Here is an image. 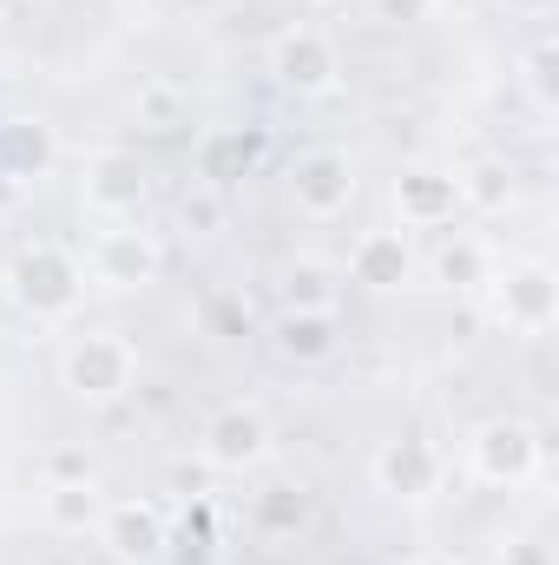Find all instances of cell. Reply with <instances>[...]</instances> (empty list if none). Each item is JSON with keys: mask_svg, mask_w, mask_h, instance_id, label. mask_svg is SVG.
<instances>
[{"mask_svg": "<svg viewBox=\"0 0 559 565\" xmlns=\"http://www.w3.org/2000/svg\"><path fill=\"white\" fill-rule=\"evenodd\" d=\"M271 79L283 93H296V99H329L342 86V46L323 26L296 20V26H283L271 40Z\"/></svg>", "mask_w": 559, "mask_h": 565, "instance_id": "277c9868", "label": "cell"}, {"mask_svg": "<svg viewBox=\"0 0 559 565\" xmlns=\"http://www.w3.org/2000/svg\"><path fill=\"white\" fill-rule=\"evenodd\" d=\"M553 66H559V46L553 40H540V46L527 53V93H534L540 113H553Z\"/></svg>", "mask_w": 559, "mask_h": 565, "instance_id": "cb8c5ba5", "label": "cell"}, {"mask_svg": "<svg viewBox=\"0 0 559 565\" xmlns=\"http://www.w3.org/2000/svg\"><path fill=\"white\" fill-rule=\"evenodd\" d=\"M7 158H13V171H46V158H53V132L33 119V126H7Z\"/></svg>", "mask_w": 559, "mask_h": 565, "instance_id": "7402d4cb", "label": "cell"}, {"mask_svg": "<svg viewBox=\"0 0 559 565\" xmlns=\"http://www.w3.org/2000/svg\"><path fill=\"white\" fill-rule=\"evenodd\" d=\"M99 546H106V559L113 565H158L171 559V520H165V507L158 500H106V513H99V533H93Z\"/></svg>", "mask_w": 559, "mask_h": 565, "instance_id": "9c48e42d", "label": "cell"}, {"mask_svg": "<svg viewBox=\"0 0 559 565\" xmlns=\"http://www.w3.org/2000/svg\"><path fill=\"white\" fill-rule=\"evenodd\" d=\"M487 289H494V322L514 335H547L559 322V277L540 257L514 264L507 277H487Z\"/></svg>", "mask_w": 559, "mask_h": 565, "instance_id": "ba28073f", "label": "cell"}, {"mask_svg": "<svg viewBox=\"0 0 559 565\" xmlns=\"http://www.w3.org/2000/svg\"><path fill=\"white\" fill-rule=\"evenodd\" d=\"M494 565H553V553H547L540 540H507V546L494 553Z\"/></svg>", "mask_w": 559, "mask_h": 565, "instance_id": "4316f807", "label": "cell"}, {"mask_svg": "<svg viewBox=\"0 0 559 565\" xmlns=\"http://www.w3.org/2000/svg\"><path fill=\"white\" fill-rule=\"evenodd\" d=\"M93 467H86V454L80 447H60V454H46V480H86Z\"/></svg>", "mask_w": 559, "mask_h": 565, "instance_id": "83f0119b", "label": "cell"}, {"mask_svg": "<svg viewBox=\"0 0 559 565\" xmlns=\"http://www.w3.org/2000/svg\"><path fill=\"white\" fill-rule=\"evenodd\" d=\"M271 349L296 369H316L342 349V322H336V309H283L271 322Z\"/></svg>", "mask_w": 559, "mask_h": 565, "instance_id": "5bb4252c", "label": "cell"}, {"mask_svg": "<svg viewBox=\"0 0 559 565\" xmlns=\"http://www.w3.org/2000/svg\"><path fill=\"white\" fill-rule=\"evenodd\" d=\"M441 0H376V20H395V26H415V20H434Z\"/></svg>", "mask_w": 559, "mask_h": 565, "instance_id": "484cf974", "label": "cell"}, {"mask_svg": "<svg viewBox=\"0 0 559 565\" xmlns=\"http://www.w3.org/2000/svg\"><path fill=\"white\" fill-rule=\"evenodd\" d=\"M421 270L415 244H409V231H362L356 237V250H349V277L362 282V289H409Z\"/></svg>", "mask_w": 559, "mask_h": 565, "instance_id": "4fadbf2b", "label": "cell"}, {"mask_svg": "<svg viewBox=\"0 0 559 565\" xmlns=\"http://www.w3.org/2000/svg\"><path fill=\"white\" fill-rule=\"evenodd\" d=\"M487 277H494V257H487L481 237H447V244L434 250V282H441V289L467 296V289H487Z\"/></svg>", "mask_w": 559, "mask_h": 565, "instance_id": "e0dca14e", "label": "cell"}, {"mask_svg": "<svg viewBox=\"0 0 559 565\" xmlns=\"http://www.w3.org/2000/svg\"><path fill=\"white\" fill-rule=\"evenodd\" d=\"M289 204H296L303 217H316V224L342 217V211L356 204V158L336 151V145L296 151V164H289Z\"/></svg>", "mask_w": 559, "mask_h": 565, "instance_id": "30bf717a", "label": "cell"}, {"mask_svg": "<svg viewBox=\"0 0 559 565\" xmlns=\"http://www.w3.org/2000/svg\"><path fill=\"white\" fill-rule=\"evenodd\" d=\"M540 454H547L540 427L520 415H494L467 434V473L481 487H527L540 473Z\"/></svg>", "mask_w": 559, "mask_h": 565, "instance_id": "3957f363", "label": "cell"}, {"mask_svg": "<svg viewBox=\"0 0 559 565\" xmlns=\"http://www.w3.org/2000/svg\"><path fill=\"white\" fill-rule=\"evenodd\" d=\"M316 7H336V0H316Z\"/></svg>", "mask_w": 559, "mask_h": 565, "instance_id": "1f68e13d", "label": "cell"}, {"mask_svg": "<svg viewBox=\"0 0 559 565\" xmlns=\"http://www.w3.org/2000/svg\"><path fill=\"white\" fill-rule=\"evenodd\" d=\"M271 447H277V434H271V415L257 402H224L198 427V454L218 473H251V467L271 460Z\"/></svg>", "mask_w": 559, "mask_h": 565, "instance_id": "5b68a950", "label": "cell"}, {"mask_svg": "<svg viewBox=\"0 0 559 565\" xmlns=\"http://www.w3.org/2000/svg\"><path fill=\"white\" fill-rule=\"evenodd\" d=\"M204 329H211L218 342H238V335L251 329V302H244V296H231V289H224V296H211V309H204Z\"/></svg>", "mask_w": 559, "mask_h": 565, "instance_id": "603a6c76", "label": "cell"}, {"mask_svg": "<svg viewBox=\"0 0 559 565\" xmlns=\"http://www.w3.org/2000/svg\"><path fill=\"white\" fill-rule=\"evenodd\" d=\"M389 198H395L402 231H441V224L461 217V178L441 171V164H409Z\"/></svg>", "mask_w": 559, "mask_h": 565, "instance_id": "7c38bea8", "label": "cell"}, {"mask_svg": "<svg viewBox=\"0 0 559 565\" xmlns=\"http://www.w3.org/2000/svg\"><path fill=\"white\" fill-rule=\"evenodd\" d=\"M13 7H33V0H13Z\"/></svg>", "mask_w": 559, "mask_h": 565, "instance_id": "4dcf8cb0", "label": "cell"}, {"mask_svg": "<svg viewBox=\"0 0 559 565\" xmlns=\"http://www.w3.org/2000/svg\"><path fill=\"white\" fill-rule=\"evenodd\" d=\"M133 113H139L145 132H178V126H184V93H178L171 79H145L139 99H133Z\"/></svg>", "mask_w": 559, "mask_h": 565, "instance_id": "44dd1931", "label": "cell"}, {"mask_svg": "<svg viewBox=\"0 0 559 565\" xmlns=\"http://www.w3.org/2000/svg\"><path fill=\"white\" fill-rule=\"evenodd\" d=\"M454 178H461V211L500 217V211L514 204V164H507V158H481V164H467V171H454Z\"/></svg>", "mask_w": 559, "mask_h": 565, "instance_id": "ac0fdd59", "label": "cell"}, {"mask_svg": "<svg viewBox=\"0 0 559 565\" xmlns=\"http://www.w3.org/2000/svg\"><path fill=\"white\" fill-rule=\"evenodd\" d=\"M251 526H257L271 546L303 540V526H309V487H303V480H271V487H257V500H251Z\"/></svg>", "mask_w": 559, "mask_h": 565, "instance_id": "2e32d148", "label": "cell"}, {"mask_svg": "<svg viewBox=\"0 0 559 565\" xmlns=\"http://www.w3.org/2000/svg\"><path fill=\"white\" fill-rule=\"evenodd\" d=\"M145 198H151V178H145V164L133 151L106 145V151H93V158L80 164V204H86L99 224H139Z\"/></svg>", "mask_w": 559, "mask_h": 565, "instance_id": "8992f818", "label": "cell"}, {"mask_svg": "<svg viewBox=\"0 0 559 565\" xmlns=\"http://www.w3.org/2000/svg\"><path fill=\"white\" fill-rule=\"evenodd\" d=\"M99 513H106V493H99L93 473H86V480H46V487H40V520H46V533H60V540L99 533Z\"/></svg>", "mask_w": 559, "mask_h": 565, "instance_id": "9a60e30c", "label": "cell"}, {"mask_svg": "<svg viewBox=\"0 0 559 565\" xmlns=\"http://www.w3.org/2000/svg\"><path fill=\"white\" fill-rule=\"evenodd\" d=\"M171 546H178L191 565H211V553H218V546H211V513H204V507H198V513H184V526L171 533Z\"/></svg>", "mask_w": 559, "mask_h": 565, "instance_id": "d4e9b609", "label": "cell"}, {"mask_svg": "<svg viewBox=\"0 0 559 565\" xmlns=\"http://www.w3.org/2000/svg\"><path fill=\"white\" fill-rule=\"evenodd\" d=\"M409 565H461V559H454V553H415Z\"/></svg>", "mask_w": 559, "mask_h": 565, "instance_id": "f1b7e54d", "label": "cell"}, {"mask_svg": "<svg viewBox=\"0 0 559 565\" xmlns=\"http://www.w3.org/2000/svg\"><path fill=\"white\" fill-rule=\"evenodd\" d=\"M7 296L20 302V316L33 322H73L80 302H86V264L60 244H20L13 264H7Z\"/></svg>", "mask_w": 559, "mask_h": 565, "instance_id": "6da1fadb", "label": "cell"}, {"mask_svg": "<svg viewBox=\"0 0 559 565\" xmlns=\"http://www.w3.org/2000/svg\"><path fill=\"white\" fill-rule=\"evenodd\" d=\"M336 296H342V282H336L329 264H316V257H296L283 270V309H336Z\"/></svg>", "mask_w": 559, "mask_h": 565, "instance_id": "ffe728a7", "label": "cell"}, {"mask_svg": "<svg viewBox=\"0 0 559 565\" xmlns=\"http://www.w3.org/2000/svg\"><path fill=\"white\" fill-rule=\"evenodd\" d=\"M224 224H231L224 184L191 178V184H184V198H178V231H184V237H198V244H211V237H224Z\"/></svg>", "mask_w": 559, "mask_h": 565, "instance_id": "d6986e66", "label": "cell"}, {"mask_svg": "<svg viewBox=\"0 0 559 565\" xmlns=\"http://www.w3.org/2000/svg\"><path fill=\"white\" fill-rule=\"evenodd\" d=\"M441 473H447V467H441V447L421 440V434H395V440H382L376 460H369L376 493H389V500H402V507L434 500V493H441Z\"/></svg>", "mask_w": 559, "mask_h": 565, "instance_id": "8fae6325", "label": "cell"}, {"mask_svg": "<svg viewBox=\"0 0 559 565\" xmlns=\"http://www.w3.org/2000/svg\"><path fill=\"white\" fill-rule=\"evenodd\" d=\"M60 382H66L73 402H86V408H113V402L133 395V382H139V355H133V342H126L119 329H86V335H73L66 355H60Z\"/></svg>", "mask_w": 559, "mask_h": 565, "instance_id": "7a4b0ae2", "label": "cell"}, {"mask_svg": "<svg viewBox=\"0 0 559 565\" xmlns=\"http://www.w3.org/2000/svg\"><path fill=\"white\" fill-rule=\"evenodd\" d=\"M165 270V244L145 231V224H106L99 237H93V257H86V277L99 282V289H113V296H139L151 289Z\"/></svg>", "mask_w": 559, "mask_h": 565, "instance_id": "52a82bcc", "label": "cell"}, {"mask_svg": "<svg viewBox=\"0 0 559 565\" xmlns=\"http://www.w3.org/2000/svg\"><path fill=\"white\" fill-rule=\"evenodd\" d=\"M507 7H520V13H547L553 0H507Z\"/></svg>", "mask_w": 559, "mask_h": 565, "instance_id": "f546056e", "label": "cell"}]
</instances>
